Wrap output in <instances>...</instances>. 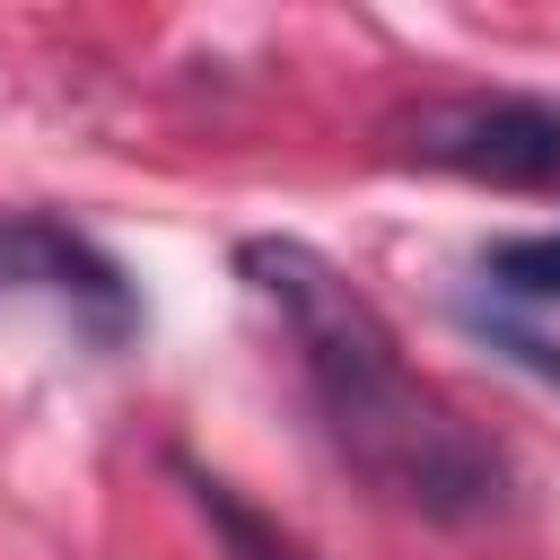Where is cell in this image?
Instances as JSON below:
<instances>
[{
  "label": "cell",
  "mask_w": 560,
  "mask_h": 560,
  "mask_svg": "<svg viewBox=\"0 0 560 560\" xmlns=\"http://www.w3.org/2000/svg\"><path fill=\"white\" fill-rule=\"evenodd\" d=\"M236 262H245V280L289 315L332 446H341L385 499H402V508H420V516H438V525H472V516H490V508L508 499L499 446H490L446 394H429V385L402 368V350H394V332L376 324V306H368L315 245L254 236Z\"/></svg>",
  "instance_id": "cell-1"
},
{
  "label": "cell",
  "mask_w": 560,
  "mask_h": 560,
  "mask_svg": "<svg viewBox=\"0 0 560 560\" xmlns=\"http://www.w3.org/2000/svg\"><path fill=\"white\" fill-rule=\"evenodd\" d=\"M402 149L499 184V192H551L560 184V105L551 96H429L402 114Z\"/></svg>",
  "instance_id": "cell-2"
},
{
  "label": "cell",
  "mask_w": 560,
  "mask_h": 560,
  "mask_svg": "<svg viewBox=\"0 0 560 560\" xmlns=\"http://www.w3.org/2000/svg\"><path fill=\"white\" fill-rule=\"evenodd\" d=\"M0 289L52 298L96 350H122V341L140 332V298H131L122 262L96 254L79 228H61V219H44V210H9V219H0Z\"/></svg>",
  "instance_id": "cell-3"
},
{
  "label": "cell",
  "mask_w": 560,
  "mask_h": 560,
  "mask_svg": "<svg viewBox=\"0 0 560 560\" xmlns=\"http://www.w3.org/2000/svg\"><path fill=\"white\" fill-rule=\"evenodd\" d=\"M481 271L516 298H560V236H499L481 254Z\"/></svg>",
  "instance_id": "cell-4"
},
{
  "label": "cell",
  "mask_w": 560,
  "mask_h": 560,
  "mask_svg": "<svg viewBox=\"0 0 560 560\" xmlns=\"http://www.w3.org/2000/svg\"><path fill=\"white\" fill-rule=\"evenodd\" d=\"M192 499H201V508L219 516V534L236 542V560H306V551H298L289 534H271V525H254V516L236 508V490H228V481H210V472H192Z\"/></svg>",
  "instance_id": "cell-5"
}]
</instances>
